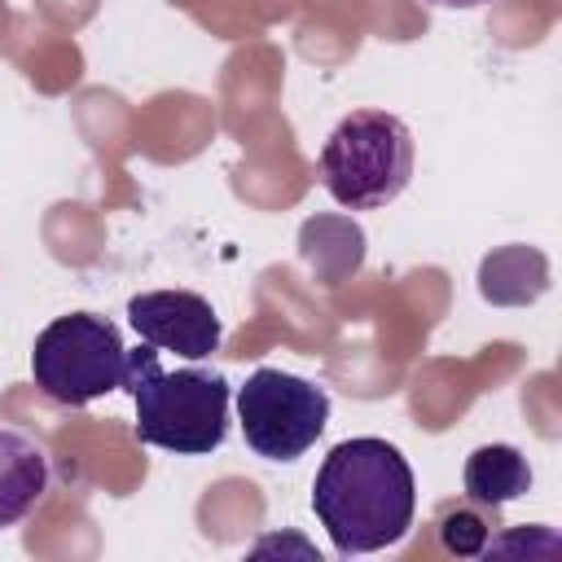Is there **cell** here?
<instances>
[{
    "mask_svg": "<svg viewBox=\"0 0 562 562\" xmlns=\"http://www.w3.org/2000/svg\"><path fill=\"white\" fill-rule=\"evenodd\" d=\"M48 492V457L22 430L0 426V531L18 527Z\"/></svg>",
    "mask_w": 562,
    "mask_h": 562,
    "instance_id": "obj_7",
    "label": "cell"
},
{
    "mask_svg": "<svg viewBox=\"0 0 562 562\" xmlns=\"http://www.w3.org/2000/svg\"><path fill=\"white\" fill-rule=\"evenodd\" d=\"M123 391L136 404V439L176 457L215 452L228 435V382L215 369H162L158 347L127 351Z\"/></svg>",
    "mask_w": 562,
    "mask_h": 562,
    "instance_id": "obj_2",
    "label": "cell"
},
{
    "mask_svg": "<svg viewBox=\"0 0 562 562\" xmlns=\"http://www.w3.org/2000/svg\"><path fill=\"white\" fill-rule=\"evenodd\" d=\"M435 9H479V4H492V0H426Z\"/></svg>",
    "mask_w": 562,
    "mask_h": 562,
    "instance_id": "obj_11",
    "label": "cell"
},
{
    "mask_svg": "<svg viewBox=\"0 0 562 562\" xmlns=\"http://www.w3.org/2000/svg\"><path fill=\"white\" fill-rule=\"evenodd\" d=\"M549 290V259L531 246H501L479 263V294L501 307L536 303Z\"/></svg>",
    "mask_w": 562,
    "mask_h": 562,
    "instance_id": "obj_8",
    "label": "cell"
},
{
    "mask_svg": "<svg viewBox=\"0 0 562 562\" xmlns=\"http://www.w3.org/2000/svg\"><path fill=\"white\" fill-rule=\"evenodd\" d=\"M237 422L250 452L263 461H294L325 435L329 395L299 373L263 364L237 386Z\"/></svg>",
    "mask_w": 562,
    "mask_h": 562,
    "instance_id": "obj_5",
    "label": "cell"
},
{
    "mask_svg": "<svg viewBox=\"0 0 562 562\" xmlns=\"http://www.w3.org/2000/svg\"><path fill=\"white\" fill-rule=\"evenodd\" d=\"M439 540H443L448 553H461V558L483 553V544H487V518L479 509H470V505H452L439 518Z\"/></svg>",
    "mask_w": 562,
    "mask_h": 562,
    "instance_id": "obj_10",
    "label": "cell"
},
{
    "mask_svg": "<svg viewBox=\"0 0 562 562\" xmlns=\"http://www.w3.org/2000/svg\"><path fill=\"white\" fill-rule=\"evenodd\" d=\"M127 325L140 342L158 351H176L184 360H206L220 351V316L193 290H145L127 299Z\"/></svg>",
    "mask_w": 562,
    "mask_h": 562,
    "instance_id": "obj_6",
    "label": "cell"
},
{
    "mask_svg": "<svg viewBox=\"0 0 562 562\" xmlns=\"http://www.w3.org/2000/svg\"><path fill=\"white\" fill-rule=\"evenodd\" d=\"M461 483H465V496L474 505L496 509V505H509V501L531 492V465L514 443H483L465 457Z\"/></svg>",
    "mask_w": 562,
    "mask_h": 562,
    "instance_id": "obj_9",
    "label": "cell"
},
{
    "mask_svg": "<svg viewBox=\"0 0 562 562\" xmlns=\"http://www.w3.org/2000/svg\"><path fill=\"white\" fill-rule=\"evenodd\" d=\"M312 509L342 558L378 553L408 536L417 514V483L395 443L373 435L342 439L316 470Z\"/></svg>",
    "mask_w": 562,
    "mask_h": 562,
    "instance_id": "obj_1",
    "label": "cell"
},
{
    "mask_svg": "<svg viewBox=\"0 0 562 562\" xmlns=\"http://www.w3.org/2000/svg\"><path fill=\"white\" fill-rule=\"evenodd\" d=\"M325 193L347 211H378L413 180V132L386 110H351L316 158Z\"/></svg>",
    "mask_w": 562,
    "mask_h": 562,
    "instance_id": "obj_3",
    "label": "cell"
},
{
    "mask_svg": "<svg viewBox=\"0 0 562 562\" xmlns=\"http://www.w3.org/2000/svg\"><path fill=\"white\" fill-rule=\"evenodd\" d=\"M127 347L119 338V325L97 312H70L40 329L31 351V378L35 386L57 404H92L97 395L123 386Z\"/></svg>",
    "mask_w": 562,
    "mask_h": 562,
    "instance_id": "obj_4",
    "label": "cell"
}]
</instances>
